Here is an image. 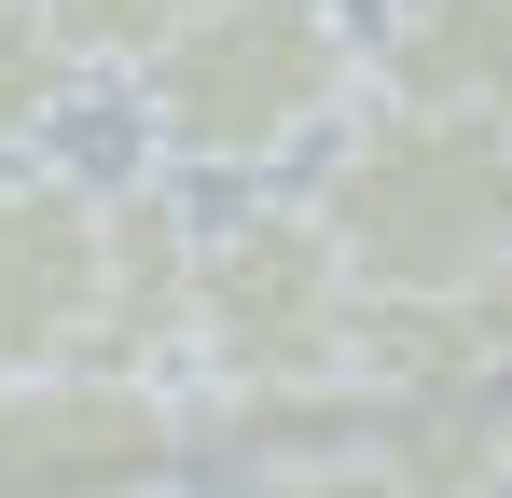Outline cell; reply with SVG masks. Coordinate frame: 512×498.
I'll list each match as a JSON object with an SVG mask.
<instances>
[{"label": "cell", "instance_id": "6da1fadb", "mask_svg": "<svg viewBox=\"0 0 512 498\" xmlns=\"http://www.w3.org/2000/svg\"><path fill=\"white\" fill-rule=\"evenodd\" d=\"M139 139L180 180H263L305 139H333L374 83V28L346 0H208L139 56Z\"/></svg>", "mask_w": 512, "mask_h": 498}, {"label": "cell", "instance_id": "7a4b0ae2", "mask_svg": "<svg viewBox=\"0 0 512 498\" xmlns=\"http://www.w3.org/2000/svg\"><path fill=\"white\" fill-rule=\"evenodd\" d=\"M305 194H319V222L346 236L360 291H429V277L512 263V111L374 83L319 139Z\"/></svg>", "mask_w": 512, "mask_h": 498}, {"label": "cell", "instance_id": "3957f363", "mask_svg": "<svg viewBox=\"0 0 512 498\" xmlns=\"http://www.w3.org/2000/svg\"><path fill=\"white\" fill-rule=\"evenodd\" d=\"M360 263L319 194H250L208 222L194 263V388L208 374H360Z\"/></svg>", "mask_w": 512, "mask_h": 498}, {"label": "cell", "instance_id": "277c9868", "mask_svg": "<svg viewBox=\"0 0 512 498\" xmlns=\"http://www.w3.org/2000/svg\"><path fill=\"white\" fill-rule=\"evenodd\" d=\"M194 374H153V360H111V346H70V360H28L0 374V498H125L194 471Z\"/></svg>", "mask_w": 512, "mask_h": 498}, {"label": "cell", "instance_id": "5b68a950", "mask_svg": "<svg viewBox=\"0 0 512 498\" xmlns=\"http://www.w3.org/2000/svg\"><path fill=\"white\" fill-rule=\"evenodd\" d=\"M111 319V180L0 153V374L70 360Z\"/></svg>", "mask_w": 512, "mask_h": 498}, {"label": "cell", "instance_id": "8992f818", "mask_svg": "<svg viewBox=\"0 0 512 498\" xmlns=\"http://www.w3.org/2000/svg\"><path fill=\"white\" fill-rule=\"evenodd\" d=\"M194 443H208V471H250V485H360L374 374H208Z\"/></svg>", "mask_w": 512, "mask_h": 498}, {"label": "cell", "instance_id": "52a82bcc", "mask_svg": "<svg viewBox=\"0 0 512 498\" xmlns=\"http://www.w3.org/2000/svg\"><path fill=\"white\" fill-rule=\"evenodd\" d=\"M194 263H208V222H194L180 166L153 153L139 180H111V319H97V346L194 374Z\"/></svg>", "mask_w": 512, "mask_h": 498}, {"label": "cell", "instance_id": "ba28073f", "mask_svg": "<svg viewBox=\"0 0 512 498\" xmlns=\"http://www.w3.org/2000/svg\"><path fill=\"white\" fill-rule=\"evenodd\" d=\"M374 388H499L512 374V263L429 277V291H360V346Z\"/></svg>", "mask_w": 512, "mask_h": 498}, {"label": "cell", "instance_id": "9c48e42d", "mask_svg": "<svg viewBox=\"0 0 512 498\" xmlns=\"http://www.w3.org/2000/svg\"><path fill=\"white\" fill-rule=\"evenodd\" d=\"M374 83L512 111V0H388V28H374Z\"/></svg>", "mask_w": 512, "mask_h": 498}, {"label": "cell", "instance_id": "30bf717a", "mask_svg": "<svg viewBox=\"0 0 512 498\" xmlns=\"http://www.w3.org/2000/svg\"><path fill=\"white\" fill-rule=\"evenodd\" d=\"M360 485H512L499 402L485 388H374V457Z\"/></svg>", "mask_w": 512, "mask_h": 498}, {"label": "cell", "instance_id": "8fae6325", "mask_svg": "<svg viewBox=\"0 0 512 498\" xmlns=\"http://www.w3.org/2000/svg\"><path fill=\"white\" fill-rule=\"evenodd\" d=\"M84 70H97V56L42 14V0H0V153H42L56 111L84 97Z\"/></svg>", "mask_w": 512, "mask_h": 498}, {"label": "cell", "instance_id": "7c38bea8", "mask_svg": "<svg viewBox=\"0 0 512 498\" xmlns=\"http://www.w3.org/2000/svg\"><path fill=\"white\" fill-rule=\"evenodd\" d=\"M42 14H56V28H70V42H84L97 70H139V56H153V42H167L180 14H208V0H42Z\"/></svg>", "mask_w": 512, "mask_h": 498}, {"label": "cell", "instance_id": "4fadbf2b", "mask_svg": "<svg viewBox=\"0 0 512 498\" xmlns=\"http://www.w3.org/2000/svg\"><path fill=\"white\" fill-rule=\"evenodd\" d=\"M485 402H499V457H512V374H499V388H485Z\"/></svg>", "mask_w": 512, "mask_h": 498}]
</instances>
